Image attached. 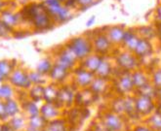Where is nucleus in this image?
Returning a JSON list of instances; mask_svg holds the SVG:
<instances>
[{
    "mask_svg": "<svg viewBox=\"0 0 161 131\" xmlns=\"http://www.w3.org/2000/svg\"><path fill=\"white\" fill-rule=\"evenodd\" d=\"M24 26L33 32H45L56 26L42 0H31L19 9Z\"/></svg>",
    "mask_w": 161,
    "mask_h": 131,
    "instance_id": "1",
    "label": "nucleus"
},
{
    "mask_svg": "<svg viewBox=\"0 0 161 131\" xmlns=\"http://www.w3.org/2000/svg\"><path fill=\"white\" fill-rule=\"evenodd\" d=\"M42 2L50 13L55 24H64L69 23L76 13L65 6L60 0H42Z\"/></svg>",
    "mask_w": 161,
    "mask_h": 131,
    "instance_id": "2",
    "label": "nucleus"
},
{
    "mask_svg": "<svg viewBox=\"0 0 161 131\" xmlns=\"http://www.w3.org/2000/svg\"><path fill=\"white\" fill-rule=\"evenodd\" d=\"M19 9L20 8H18L12 0H9L8 5L0 13V21L14 31L19 28H25Z\"/></svg>",
    "mask_w": 161,
    "mask_h": 131,
    "instance_id": "3",
    "label": "nucleus"
},
{
    "mask_svg": "<svg viewBox=\"0 0 161 131\" xmlns=\"http://www.w3.org/2000/svg\"><path fill=\"white\" fill-rule=\"evenodd\" d=\"M67 44L73 51L79 61L93 53V46L89 34H83L72 37Z\"/></svg>",
    "mask_w": 161,
    "mask_h": 131,
    "instance_id": "4",
    "label": "nucleus"
},
{
    "mask_svg": "<svg viewBox=\"0 0 161 131\" xmlns=\"http://www.w3.org/2000/svg\"><path fill=\"white\" fill-rule=\"evenodd\" d=\"M89 36L91 38V42L93 46V53L103 57V55L109 52L112 44L110 43V41L108 40V38L103 29L95 30L93 31L92 34H89Z\"/></svg>",
    "mask_w": 161,
    "mask_h": 131,
    "instance_id": "5",
    "label": "nucleus"
},
{
    "mask_svg": "<svg viewBox=\"0 0 161 131\" xmlns=\"http://www.w3.org/2000/svg\"><path fill=\"white\" fill-rule=\"evenodd\" d=\"M78 61L79 59L75 55L73 51L69 48L68 44H65L61 49L58 55H57L56 64H58L69 71H72L75 68V66H76Z\"/></svg>",
    "mask_w": 161,
    "mask_h": 131,
    "instance_id": "6",
    "label": "nucleus"
},
{
    "mask_svg": "<svg viewBox=\"0 0 161 131\" xmlns=\"http://www.w3.org/2000/svg\"><path fill=\"white\" fill-rule=\"evenodd\" d=\"M72 71H73V75H74L73 76L74 86L80 89L89 88L93 80L95 79V77H96V75L94 73L81 67L80 65H79V67L74 68Z\"/></svg>",
    "mask_w": 161,
    "mask_h": 131,
    "instance_id": "7",
    "label": "nucleus"
},
{
    "mask_svg": "<svg viewBox=\"0 0 161 131\" xmlns=\"http://www.w3.org/2000/svg\"><path fill=\"white\" fill-rule=\"evenodd\" d=\"M9 82L12 87L19 88H30L31 87V80L28 78V74L22 70H13L11 75L9 76Z\"/></svg>",
    "mask_w": 161,
    "mask_h": 131,
    "instance_id": "8",
    "label": "nucleus"
},
{
    "mask_svg": "<svg viewBox=\"0 0 161 131\" xmlns=\"http://www.w3.org/2000/svg\"><path fill=\"white\" fill-rule=\"evenodd\" d=\"M103 32L107 35L110 43L113 44H121L126 28L123 25H109L103 28Z\"/></svg>",
    "mask_w": 161,
    "mask_h": 131,
    "instance_id": "9",
    "label": "nucleus"
},
{
    "mask_svg": "<svg viewBox=\"0 0 161 131\" xmlns=\"http://www.w3.org/2000/svg\"><path fill=\"white\" fill-rule=\"evenodd\" d=\"M75 94H76V92L73 91L72 88H69L68 86H63L62 88H59L58 98H57L55 104L57 106L70 105L73 102H75Z\"/></svg>",
    "mask_w": 161,
    "mask_h": 131,
    "instance_id": "10",
    "label": "nucleus"
},
{
    "mask_svg": "<svg viewBox=\"0 0 161 131\" xmlns=\"http://www.w3.org/2000/svg\"><path fill=\"white\" fill-rule=\"evenodd\" d=\"M103 58L102 57V55H99L95 53H92L88 55V57H86L82 60H80V66L95 74L98 69V67L100 66Z\"/></svg>",
    "mask_w": 161,
    "mask_h": 131,
    "instance_id": "11",
    "label": "nucleus"
},
{
    "mask_svg": "<svg viewBox=\"0 0 161 131\" xmlns=\"http://www.w3.org/2000/svg\"><path fill=\"white\" fill-rule=\"evenodd\" d=\"M116 62L119 66L124 69L126 72H129L130 70L135 69L137 66L136 58L128 52L120 53L116 58Z\"/></svg>",
    "mask_w": 161,
    "mask_h": 131,
    "instance_id": "12",
    "label": "nucleus"
},
{
    "mask_svg": "<svg viewBox=\"0 0 161 131\" xmlns=\"http://www.w3.org/2000/svg\"><path fill=\"white\" fill-rule=\"evenodd\" d=\"M140 36L138 35L136 30L133 29H126L125 33H124V37H123L122 40V45L126 47V49L128 51L134 52V50L136 49V47L140 41Z\"/></svg>",
    "mask_w": 161,
    "mask_h": 131,
    "instance_id": "13",
    "label": "nucleus"
},
{
    "mask_svg": "<svg viewBox=\"0 0 161 131\" xmlns=\"http://www.w3.org/2000/svg\"><path fill=\"white\" fill-rule=\"evenodd\" d=\"M69 72H70L69 70L54 63L50 73L48 74V76L54 82V83H61L68 78V76L69 75Z\"/></svg>",
    "mask_w": 161,
    "mask_h": 131,
    "instance_id": "14",
    "label": "nucleus"
},
{
    "mask_svg": "<svg viewBox=\"0 0 161 131\" xmlns=\"http://www.w3.org/2000/svg\"><path fill=\"white\" fill-rule=\"evenodd\" d=\"M153 107L154 105L153 102V98L140 95V97L136 100V108L137 112H139V113L147 115L153 111Z\"/></svg>",
    "mask_w": 161,
    "mask_h": 131,
    "instance_id": "15",
    "label": "nucleus"
},
{
    "mask_svg": "<svg viewBox=\"0 0 161 131\" xmlns=\"http://www.w3.org/2000/svg\"><path fill=\"white\" fill-rule=\"evenodd\" d=\"M117 89L121 93H127L134 88L133 81H132V76L129 72H125L117 81Z\"/></svg>",
    "mask_w": 161,
    "mask_h": 131,
    "instance_id": "16",
    "label": "nucleus"
},
{
    "mask_svg": "<svg viewBox=\"0 0 161 131\" xmlns=\"http://www.w3.org/2000/svg\"><path fill=\"white\" fill-rule=\"evenodd\" d=\"M134 53L137 57H140V58L148 57V55L153 53V45H151L149 40L141 38L136 47V49L134 50Z\"/></svg>",
    "mask_w": 161,
    "mask_h": 131,
    "instance_id": "17",
    "label": "nucleus"
},
{
    "mask_svg": "<svg viewBox=\"0 0 161 131\" xmlns=\"http://www.w3.org/2000/svg\"><path fill=\"white\" fill-rule=\"evenodd\" d=\"M59 88L56 83H50V85L44 87V93H43V100L46 103H56L58 98Z\"/></svg>",
    "mask_w": 161,
    "mask_h": 131,
    "instance_id": "18",
    "label": "nucleus"
},
{
    "mask_svg": "<svg viewBox=\"0 0 161 131\" xmlns=\"http://www.w3.org/2000/svg\"><path fill=\"white\" fill-rule=\"evenodd\" d=\"M108 88V80L107 79H103L100 77H95L93 80L92 83L90 85L89 88L96 94L97 96L101 93L105 92V90Z\"/></svg>",
    "mask_w": 161,
    "mask_h": 131,
    "instance_id": "19",
    "label": "nucleus"
},
{
    "mask_svg": "<svg viewBox=\"0 0 161 131\" xmlns=\"http://www.w3.org/2000/svg\"><path fill=\"white\" fill-rule=\"evenodd\" d=\"M112 72V68H111V65L109 62H108L107 60H105L103 58L100 66L98 67L96 73V77H100V78H103V79H108V77L110 76V74Z\"/></svg>",
    "mask_w": 161,
    "mask_h": 131,
    "instance_id": "20",
    "label": "nucleus"
},
{
    "mask_svg": "<svg viewBox=\"0 0 161 131\" xmlns=\"http://www.w3.org/2000/svg\"><path fill=\"white\" fill-rule=\"evenodd\" d=\"M131 76H132V81H133L134 88H136L138 89L146 86L147 83H148V81L144 73L136 71L133 74H131Z\"/></svg>",
    "mask_w": 161,
    "mask_h": 131,
    "instance_id": "21",
    "label": "nucleus"
},
{
    "mask_svg": "<svg viewBox=\"0 0 161 131\" xmlns=\"http://www.w3.org/2000/svg\"><path fill=\"white\" fill-rule=\"evenodd\" d=\"M136 31H137L138 35L140 36V38L147 39L149 41L156 35V30L150 26H142L140 28H138Z\"/></svg>",
    "mask_w": 161,
    "mask_h": 131,
    "instance_id": "22",
    "label": "nucleus"
},
{
    "mask_svg": "<svg viewBox=\"0 0 161 131\" xmlns=\"http://www.w3.org/2000/svg\"><path fill=\"white\" fill-rule=\"evenodd\" d=\"M53 65H54V63L49 58H44V59L39 61L38 65H37L36 71L39 72L42 75H44V76H46V75H48L50 73Z\"/></svg>",
    "mask_w": 161,
    "mask_h": 131,
    "instance_id": "23",
    "label": "nucleus"
},
{
    "mask_svg": "<svg viewBox=\"0 0 161 131\" xmlns=\"http://www.w3.org/2000/svg\"><path fill=\"white\" fill-rule=\"evenodd\" d=\"M76 2V11L77 12H84L89 10L90 8L95 6L98 1L97 0H75Z\"/></svg>",
    "mask_w": 161,
    "mask_h": 131,
    "instance_id": "24",
    "label": "nucleus"
},
{
    "mask_svg": "<svg viewBox=\"0 0 161 131\" xmlns=\"http://www.w3.org/2000/svg\"><path fill=\"white\" fill-rule=\"evenodd\" d=\"M12 72H13V66L10 61L8 60L0 61V76L3 79L9 78Z\"/></svg>",
    "mask_w": 161,
    "mask_h": 131,
    "instance_id": "25",
    "label": "nucleus"
},
{
    "mask_svg": "<svg viewBox=\"0 0 161 131\" xmlns=\"http://www.w3.org/2000/svg\"><path fill=\"white\" fill-rule=\"evenodd\" d=\"M138 90L140 92V95L147 96L149 98H153L157 94V91H158V89L154 86H150L149 83H147L146 86L139 88Z\"/></svg>",
    "mask_w": 161,
    "mask_h": 131,
    "instance_id": "26",
    "label": "nucleus"
},
{
    "mask_svg": "<svg viewBox=\"0 0 161 131\" xmlns=\"http://www.w3.org/2000/svg\"><path fill=\"white\" fill-rule=\"evenodd\" d=\"M31 88V97L33 101L43 100V93H44V86L42 85H33Z\"/></svg>",
    "mask_w": 161,
    "mask_h": 131,
    "instance_id": "27",
    "label": "nucleus"
},
{
    "mask_svg": "<svg viewBox=\"0 0 161 131\" xmlns=\"http://www.w3.org/2000/svg\"><path fill=\"white\" fill-rule=\"evenodd\" d=\"M13 96V88L7 83H1L0 85V99H10Z\"/></svg>",
    "mask_w": 161,
    "mask_h": 131,
    "instance_id": "28",
    "label": "nucleus"
},
{
    "mask_svg": "<svg viewBox=\"0 0 161 131\" xmlns=\"http://www.w3.org/2000/svg\"><path fill=\"white\" fill-rule=\"evenodd\" d=\"M28 78L31 80V85H44L45 80H44V75L40 74L39 72L34 71L32 73L28 74Z\"/></svg>",
    "mask_w": 161,
    "mask_h": 131,
    "instance_id": "29",
    "label": "nucleus"
},
{
    "mask_svg": "<svg viewBox=\"0 0 161 131\" xmlns=\"http://www.w3.org/2000/svg\"><path fill=\"white\" fill-rule=\"evenodd\" d=\"M5 108H6L7 115L13 116V115H15L18 112V104H17V102L14 101L12 98L6 100V102H5Z\"/></svg>",
    "mask_w": 161,
    "mask_h": 131,
    "instance_id": "30",
    "label": "nucleus"
},
{
    "mask_svg": "<svg viewBox=\"0 0 161 131\" xmlns=\"http://www.w3.org/2000/svg\"><path fill=\"white\" fill-rule=\"evenodd\" d=\"M14 30H12L10 27L7 26L3 22L0 21V38H9L13 37Z\"/></svg>",
    "mask_w": 161,
    "mask_h": 131,
    "instance_id": "31",
    "label": "nucleus"
},
{
    "mask_svg": "<svg viewBox=\"0 0 161 131\" xmlns=\"http://www.w3.org/2000/svg\"><path fill=\"white\" fill-rule=\"evenodd\" d=\"M107 124H108V126L110 129L116 130V129H118L120 127L121 123H120V119L117 117L113 116V115H110L107 118Z\"/></svg>",
    "mask_w": 161,
    "mask_h": 131,
    "instance_id": "32",
    "label": "nucleus"
},
{
    "mask_svg": "<svg viewBox=\"0 0 161 131\" xmlns=\"http://www.w3.org/2000/svg\"><path fill=\"white\" fill-rule=\"evenodd\" d=\"M153 86L159 89L161 88V70H157L154 74H153Z\"/></svg>",
    "mask_w": 161,
    "mask_h": 131,
    "instance_id": "33",
    "label": "nucleus"
},
{
    "mask_svg": "<svg viewBox=\"0 0 161 131\" xmlns=\"http://www.w3.org/2000/svg\"><path fill=\"white\" fill-rule=\"evenodd\" d=\"M153 123L157 128H161V114H156L153 117Z\"/></svg>",
    "mask_w": 161,
    "mask_h": 131,
    "instance_id": "34",
    "label": "nucleus"
},
{
    "mask_svg": "<svg viewBox=\"0 0 161 131\" xmlns=\"http://www.w3.org/2000/svg\"><path fill=\"white\" fill-rule=\"evenodd\" d=\"M96 20H97L96 15H92V16H90V17L87 18L86 23H85V25H86V27H91L93 24H95V23H96Z\"/></svg>",
    "mask_w": 161,
    "mask_h": 131,
    "instance_id": "35",
    "label": "nucleus"
},
{
    "mask_svg": "<svg viewBox=\"0 0 161 131\" xmlns=\"http://www.w3.org/2000/svg\"><path fill=\"white\" fill-rule=\"evenodd\" d=\"M6 115H7V112H6V108H5V103L0 100V117L4 118Z\"/></svg>",
    "mask_w": 161,
    "mask_h": 131,
    "instance_id": "36",
    "label": "nucleus"
},
{
    "mask_svg": "<svg viewBox=\"0 0 161 131\" xmlns=\"http://www.w3.org/2000/svg\"><path fill=\"white\" fill-rule=\"evenodd\" d=\"M8 1L9 0H0V13H1L3 9L8 5Z\"/></svg>",
    "mask_w": 161,
    "mask_h": 131,
    "instance_id": "37",
    "label": "nucleus"
},
{
    "mask_svg": "<svg viewBox=\"0 0 161 131\" xmlns=\"http://www.w3.org/2000/svg\"><path fill=\"white\" fill-rule=\"evenodd\" d=\"M136 131H148V130H147V129H145V128H139V129H137Z\"/></svg>",
    "mask_w": 161,
    "mask_h": 131,
    "instance_id": "38",
    "label": "nucleus"
},
{
    "mask_svg": "<svg viewBox=\"0 0 161 131\" xmlns=\"http://www.w3.org/2000/svg\"><path fill=\"white\" fill-rule=\"evenodd\" d=\"M157 94H159V96H160V98H161V88H159V89H158Z\"/></svg>",
    "mask_w": 161,
    "mask_h": 131,
    "instance_id": "39",
    "label": "nucleus"
},
{
    "mask_svg": "<svg viewBox=\"0 0 161 131\" xmlns=\"http://www.w3.org/2000/svg\"><path fill=\"white\" fill-rule=\"evenodd\" d=\"M60 1H61V2H63V3H64L65 1H67V0H60Z\"/></svg>",
    "mask_w": 161,
    "mask_h": 131,
    "instance_id": "40",
    "label": "nucleus"
},
{
    "mask_svg": "<svg viewBox=\"0 0 161 131\" xmlns=\"http://www.w3.org/2000/svg\"><path fill=\"white\" fill-rule=\"evenodd\" d=\"M97 1H98V2H100V1H102V0H97Z\"/></svg>",
    "mask_w": 161,
    "mask_h": 131,
    "instance_id": "41",
    "label": "nucleus"
}]
</instances>
